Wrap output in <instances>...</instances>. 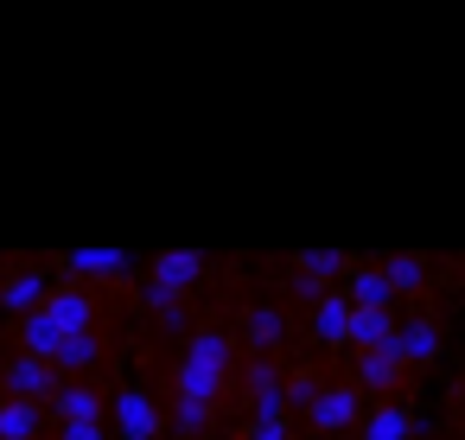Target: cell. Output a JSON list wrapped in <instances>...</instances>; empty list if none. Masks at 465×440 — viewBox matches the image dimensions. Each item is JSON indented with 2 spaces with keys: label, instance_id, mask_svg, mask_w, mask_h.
I'll return each instance as SVG.
<instances>
[{
  "label": "cell",
  "instance_id": "1",
  "mask_svg": "<svg viewBox=\"0 0 465 440\" xmlns=\"http://www.w3.org/2000/svg\"><path fill=\"white\" fill-rule=\"evenodd\" d=\"M217 370H223V338H198L192 345V364H185V402H204V389H217Z\"/></svg>",
  "mask_w": 465,
  "mask_h": 440
},
{
  "label": "cell",
  "instance_id": "2",
  "mask_svg": "<svg viewBox=\"0 0 465 440\" xmlns=\"http://www.w3.org/2000/svg\"><path fill=\"white\" fill-rule=\"evenodd\" d=\"M351 421H357V389H325V395H312V427L338 434V427H351Z\"/></svg>",
  "mask_w": 465,
  "mask_h": 440
},
{
  "label": "cell",
  "instance_id": "3",
  "mask_svg": "<svg viewBox=\"0 0 465 440\" xmlns=\"http://www.w3.org/2000/svg\"><path fill=\"white\" fill-rule=\"evenodd\" d=\"M0 440H39V402H0Z\"/></svg>",
  "mask_w": 465,
  "mask_h": 440
},
{
  "label": "cell",
  "instance_id": "4",
  "mask_svg": "<svg viewBox=\"0 0 465 440\" xmlns=\"http://www.w3.org/2000/svg\"><path fill=\"white\" fill-rule=\"evenodd\" d=\"M351 338L357 345H389V313L382 306H351Z\"/></svg>",
  "mask_w": 465,
  "mask_h": 440
},
{
  "label": "cell",
  "instance_id": "5",
  "mask_svg": "<svg viewBox=\"0 0 465 440\" xmlns=\"http://www.w3.org/2000/svg\"><path fill=\"white\" fill-rule=\"evenodd\" d=\"M153 427H160V421H153L147 395H134V389H128V395H122V440H147Z\"/></svg>",
  "mask_w": 465,
  "mask_h": 440
},
{
  "label": "cell",
  "instance_id": "6",
  "mask_svg": "<svg viewBox=\"0 0 465 440\" xmlns=\"http://www.w3.org/2000/svg\"><path fill=\"white\" fill-rule=\"evenodd\" d=\"M319 338H331V345L351 338V306L344 300H319Z\"/></svg>",
  "mask_w": 465,
  "mask_h": 440
},
{
  "label": "cell",
  "instance_id": "7",
  "mask_svg": "<svg viewBox=\"0 0 465 440\" xmlns=\"http://www.w3.org/2000/svg\"><path fill=\"white\" fill-rule=\"evenodd\" d=\"M395 345H401V357H433V345H440V338H433V325H427V319H414Z\"/></svg>",
  "mask_w": 465,
  "mask_h": 440
},
{
  "label": "cell",
  "instance_id": "8",
  "mask_svg": "<svg viewBox=\"0 0 465 440\" xmlns=\"http://www.w3.org/2000/svg\"><path fill=\"white\" fill-rule=\"evenodd\" d=\"M363 383H370V389H389V383H395V351H389V345L363 357Z\"/></svg>",
  "mask_w": 465,
  "mask_h": 440
},
{
  "label": "cell",
  "instance_id": "9",
  "mask_svg": "<svg viewBox=\"0 0 465 440\" xmlns=\"http://www.w3.org/2000/svg\"><path fill=\"white\" fill-rule=\"evenodd\" d=\"M351 300H357V306H382V300H389V275H357V281H351Z\"/></svg>",
  "mask_w": 465,
  "mask_h": 440
},
{
  "label": "cell",
  "instance_id": "10",
  "mask_svg": "<svg viewBox=\"0 0 465 440\" xmlns=\"http://www.w3.org/2000/svg\"><path fill=\"white\" fill-rule=\"evenodd\" d=\"M14 389H20V402H26L33 389H45V357H20V364H14Z\"/></svg>",
  "mask_w": 465,
  "mask_h": 440
},
{
  "label": "cell",
  "instance_id": "11",
  "mask_svg": "<svg viewBox=\"0 0 465 440\" xmlns=\"http://www.w3.org/2000/svg\"><path fill=\"white\" fill-rule=\"evenodd\" d=\"M58 415H64L71 427H90V415H96V395H84V389H71V395H58Z\"/></svg>",
  "mask_w": 465,
  "mask_h": 440
},
{
  "label": "cell",
  "instance_id": "12",
  "mask_svg": "<svg viewBox=\"0 0 465 440\" xmlns=\"http://www.w3.org/2000/svg\"><path fill=\"white\" fill-rule=\"evenodd\" d=\"M401 434H408V415L401 408H376L370 415V440H401Z\"/></svg>",
  "mask_w": 465,
  "mask_h": 440
},
{
  "label": "cell",
  "instance_id": "13",
  "mask_svg": "<svg viewBox=\"0 0 465 440\" xmlns=\"http://www.w3.org/2000/svg\"><path fill=\"white\" fill-rule=\"evenodd\" d=\"M249 338H255V345H274V338H281V313H274V306H255V313H249Z\"/></svg>",
  "mask_w": 465,
  "mask_h": 440
},
{
  "label": "cell",
  "instance_id": "14",
  "mask_svg": "<svg viewBox=\"0 0 465 440\" xmlns=\"http://www.w3.org/2000/svg\"><path fill=\"white\" fill-rule=\"evenodd\" d=\"M420 281H427V275H420V262H408V255H401V262H389V287H420Z\"/></svg>",
  "mask_w": 465,
  "mask_h": 440
},
{
  "label": "cell",
  "instance_id": "15",
  "mask_svg": "<svg viewBox=\"0 0 465 440\" xmlns=\"http://www.w3.org/2000/svg\"><path fill=\"white\" fill-rule=\"evenodd\" d=\"M300 268H306V281H325V275H331V268H338V255H306V262H300Z\"/></svg>",
  "mask_w": 465,
  "mask_h": 440
},
{
  "label": "cell",
  "instance_id": "16",
  "mask_svg": "<svg viewBox=\"0 0 465 440\" xmlns=\"http://www.w3.org/2000/svg\"><path fill=\"white\" fill-rule=\"evenodd\" d=\"M71 440H103V427L90 421V427H71Z\"/></svg>",
  "mask_w": 465,
  "mask_h": 440
}]
</instances>
